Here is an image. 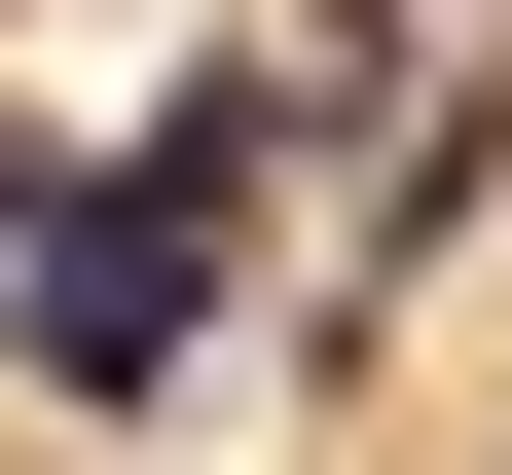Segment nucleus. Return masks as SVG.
I'll use <instances>...</instances> for the list:
<instances>
[{"label": "nucleus", "instance_id": "nucleus-1", "mask_svg": "<svg viewBox=\"0 0 512 475\" xmlns=\"http://www.w3.org/2000/svg\"><path fill=\"white\" fill-rule=\"evenodd\" d=\"M0 366L74 402V439H147V402L220 366V183H183V147H110V183H37V220H0Z\"/></svg>", "mask_w": 512, "mask_h": 475}, {"label": "nucleus", "instance_id": "nucleus-2", "mask_svg": "<svg viewBox=\"0 0 512 475\" xmlns=\"http://www.w3.org/2000/svg\"><path fill=\"white\" fill-rule=\"evenodd\" d=\"M37 183H74V147H0V220H37Z\"/></svg>", "mask_w": 512, "mask_h": 475}]
</instances>
